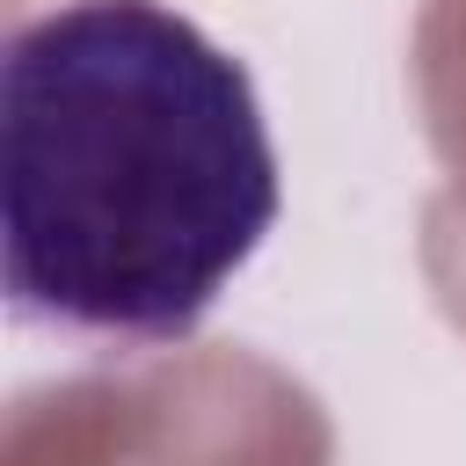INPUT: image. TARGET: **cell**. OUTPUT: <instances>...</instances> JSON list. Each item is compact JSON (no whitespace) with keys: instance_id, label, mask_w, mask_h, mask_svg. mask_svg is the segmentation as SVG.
Wrapping results in <instances>:
<instances>
[{"instance_id":"1","label":"cell","mask_w":466,"mask_h":466,"mask_svg":"<svg viewBox=\"0 0 466 466\" xmlns=\"http://www.w3.org/2000/svg\"><path fill=\"white\" fill-rule=\"evenodd\" d=\"M284 204L248 66L167 0H58L0 44L7 313L95 357L175 350Z\"/></svg>"}]
</instances>
